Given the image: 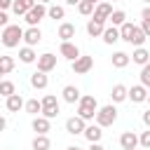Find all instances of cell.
<instances>
[{"instance_id":"obj_1","label":"cell","mask_w":150,"mask_h":150,"mask_svg":"<svg viewBox=\"0 0 150 150\" xmlns=\"http://www.w3.org/2000/svg\"><path fill=\"white\" fill-rule=\"evenodd\" d=\"M21 38H23V28H21L19 23H7V26L0 30V42H2L7 49H14V47H19Z\"/></svg>"},{"instance_id":"obj_2","label":"cell","mask_w":150,"mask_h":150,"mask_svg":"<svg viewBox=\"0 0 150 150\" xmlns=\"http://www.w3.org/2000/svg\"><path fill=\"white\" fill-rule=\"evenodd\" d=\"M96 108H98V101H96V96H91V94H84V96H80V101H77V117H82L84 122H89V120H94V112H96Z\"/></svg>"},{"instance_id":"obj_3","label":"cell","mask_w":150,"mask_h":150,"mask_svg":"<svg viewBox=\"0 0 150 150\" xmlns=\"http://www.w3.org/2000/svg\"><path fill=\"white\" fill-rule=\"evenodd\" d=\"M94 120H96V124H98L101 129H103V127H112V124H115V120H117V108H115L112 103L101 105V108H96Z\"/></svg>"},{"instance_id":"obj_4","label":"cell","mask_w":150,"mask_h":150,"mask_svg":"<svg viewBox=\"0 0 150 150\" xmlns=\"http://www.w3.org/2000/svg\"><path fill=\"white\" fill-rule=\"evenodd\" d=\"M40 115L42 117H47V120H54V117H59V112H61V105H59V98L54 96V94H47L42 101H40Z\"/></svg>"},{"instance_id":"obj_5","label":"cell","mask_w":150,"mask_h":150,"mask_svg":"<svg viewBox=\"0 0 150 150\" xmlns=\"http://www.w3.org/2000/svg\"><path fill=\"white\" fill-rule=\"evenodd\" d=\"M47 16V5H42V2H35L26 14H23V21L28 23V26H38L42 19Z\"/></svg>"},{"instance_id":"obj_6","label":"cell","mask_w":150,"mask_h":150,"mask_svg":"<svg viewBox=\"0 0 150 150\" xmlns=\"http://www.w3.org/2000/svg\"><path fill=\"white\" fill-rule=\"evenodd\" d=\"M73 63V73L75 75H84V73H89L91 68H94V56H77V59H73L70 61Z\"/></svg>"},{"instance_id":"obj_7","label":"cell","mask_w":150,"mask_h":150,"mask_svg":"<svg viewBox=\"0 0 150 150\" xmlns=\"http://www.w3.org/2000/svg\"><path fill=\"white\" fill-rule=\"evenodd\" d=\"M35 61H38V70H40V73H52V70L56 68V54H52V52L40 54Z\"/></svg>"},{"instance_id":"obj_8","label":"cell","mask_w":150,"mask_h":150,"mask_svg":"<svg viewBox=\"0 0 150 150\" xmlns=\"http://www.w3.org/2000/svg\"><path fill=\"white\" fill-rule=\"evenodd\" d=\"M127 98H129L131 103H145V101H148V87H143V84L127 87Z\"/></svg>"},{"instance_id":"obj_9","label":"cell","mask_w":150,"mask_h":150,"mask_svg":"<svg viewBox=\"0 0 150 150\" xmlns=\"http://www.w3.org/2000/svg\"><path fill=\"white\" fill-rule=\"evenodd\" d=\"M110 12H112V5H110V2H96V5H94V12H91V19L105 23L108 16H110Z\"/></svg>"},{"instance_id":"obj_10","label":"cell","mask_w":150,"mask_h":150,"mask_svg":"<svg viewBox=\"0 0 150 150\" xmlns=\"http://www.w3.org/2000/svg\"><path fill=\"white\" fill-rule=\"evenodd\" d=\"M59 54H61L63 59L73 61V59H77V56H80V47H77L75 42L66 40V42H61V45H59Z\"/></svg>"},{"instance_id":"obj_11","label":"cell","mask_w":150,"mask_h":150,"mask_svg":"<svg viewBox=\"0 0 150 150\" xmlns=\"http://www.w3.org/2000/svg\"><path fill=\"white\" fill-rule=\"evenodd\" d=\"M21 40H23L28 47H35V45L42 40V30H40L38 26H28V28L23 30V38H21Z\"/></svg>"},{"instance_id":"obj_12","label":"cell","mask_w":150,"mask_h":150,"mask_svg":"<svg viewBox=\"0 0 150 150\" xmlns=\"http://www.w3.org/2000/svg\"><path fill=\"white\" fill-rule=\"evenodd\" d=\"M84 124H87V122H84L82 117L73 115V117H68V120H66V131H68V134H73V136H77V134H82V131H84Z\"/></svg>"},{"instance_id":"obj_13","label":"cell","mask_w":150,"mask_h":150,"mask_svg":"<svg viewBox=\"0 0 150 150\" xmlns=\"http://www.w3.org/2000/svg\"><path fill=\"white\" fill-rule=\"evenodd\" d=\"M82 136H84L89 143H96V141H101V136H103V129H101L98 124H84V131H82Z\"/></svg>"},{"instance_id":"obj_14","label":"cell","mask_w":150,"mask_h":150,"mask_svg":"<svg viewBox=\"0 0 150 150\" xmlns=\"http://www.w3.org/2000/svg\"><path fill=\"white\" fill-rule=\"evenodd\" d=\"M129 61H134V63H138V66H145V63H150V52H148L145 47H136V49L131 52Z\"/></svg>"},{"instance_id":"obj_15","label":"cell","mask_w":150,"mask_h":150,"mask_svg":"<svg viewBox=\"0 0 150 150\" xmlns=\"http://www.w3.org/2000/svg\"><path fill=\"white\" fill-rule=\"evenodd\" d=\"M61 96H63V101H66V103H77L82 94H80V89H77L75 84H66V87H63V91H61Z\"/></svg>"},{"instance_id":"obj_16","label":"cell","mask_w":150,"mask_h":150,"mask_svg":"<svg viewBox=\"0 0 150 150\" xmlns=\"http://www.w3.org/2000/svg\"><path fill=\"white\" fill-rule=\"evenodd\" d=\"M5 105H7V110H9V112H19V110L23 108V96L14 91V94H9V96H7Z\"/></svg>"},{"instance_id":"obj_17","label":"cell","mask_w":150,"mask_h":150,"mask_svg":"<svg viewBox=\"0 0 150 150\" xmlns=\"http://www.w3.org/2000/svg\"><path fill=\"white\" fill-rule=\"evenodd\" d=\"M33 5H35V0H12V7H9V9H12L16 16H23Z\"/></svg>"},{"instance_id":"obj_18","label":"cell","mask_w":150,"mask_h":150,"mask_svg":"<svg viewBox=\"0 0 150 150\" xmlns=\"http://www.w3.org/2000/svg\"><path fill=\"white\" fill-rule=\"evenodd\" d=\"M101 38H103L105 45H115V42L120 40V30H117V26H103Z\"/></svg>"},{"instance_id":"obj_19","label":"cell","mask_w":150,"mask_h":150,"mask_svg":"<svg viewBox=\"0 0 150 150\" xmlns=\"http://www.w3.org/2000/svg\"><path fill=\"white\" fill-rule=\"evenodd\" d=\"M47 84H49V77H47V73H40V70H35V73L30 75V87H33V89H47Z\"/></svg>"},{"instance_id":"obj_20","label":"cell","mask_w":150,"mask_h":150,"mask_svg":"<svg viewBox=\"0 0 150 150\" xmlns=\"http://www.w3.org/2000/svg\"><path fill=\"white\" fill-rule=\"evenodd\" d=\"M49 129H52V124H49L47 117H42V115H35L33 117V131L35 134H47Z\"/></svg>"},{"instance_id":"obj_21","label":"cell","mask_w":150,"mask_h":150,"mask_svg":"<svg viewBox=\"0 0 150 150\" xmlns=\"http://www.w3.org/2000/svg\"><path fill=\"white\" fill-rule=\"evenodd\" d=\"M59 38H61V42L73 40V38H75V26H73L70 21H63V23L59 26Z\"/></svg>"},{"instance_id":"obj_22","label":"cell","mask_w":150,"mask_h":150,"mask_svg":"<svg viewBox=\"0 0 150 150\" xmlns=\"http://www.w3.org/2000/svg\"><path fill=\"white\" fill-rule=\"evenodd\" d=\"M35 59H38V54H35L33 47L26 45V47L19 49V61H21V63H35Z\"/></svg>"},{"instance_id":"obj_23","label":"cell","mask_w":150,"mask_h":150,"mask_svg":"<svg viewBox=\"0 0 150 150\" xmlns=\"http://www.w3.org/2000/svg\"><path fill=\"white\" fill-rule=\"evenodd\" d=\"M110 63H112V68H127L129 66V54L127 52H115L110 56Z\"/></svg>"},{"instance_id":"obj_24","label":"cell","mask_w":150,"mask_h":150,"mask_svg":"<svg viewBox=\"0 0 150 150\" xmlns=\"http://www.w3.org/2000/svg\"><path fill=\"white\" fill-rule=\"evenodd\" d=\"M120 145H122V148H136V145H138L136 131H124V134L120 136Z\"/></svg>"},{"instance_id":"obj_25","label":"cell","mask_w":150,"mask_h":150,"mask_svg":"<svg viewBox=\"0 0 150 150\" xmlns=\"http://www.w3.org/2000/svg\"><path fill=\"white\" fill-rule=\"evenodd\" d=\"M30 148H33V150H49V148H52V143H49L47 134H35V138H33Z\"/></svg>"},{"instance_id":"obj_26","label":"cell","mask_w":150,"mask_h":150,"mask_svg":"<svg viewBox=\"0 0 150 150\" xmlns=\"http://www.w3.org/2000/svg\"><path fill=\"white\" fill-rule=\"evenodd\" d=\"M148 40V35L138 28V26H134V30H131V38H129V45H134V47H143V42Z\"/></svg>"},{"instance_id":"obj_27","label":"cell","mask_w":150,"mask_h":150,"mask_svg":"<svg viewBox=\"0 0 150 150\" xmlns=\"http://www.w3.org/2000/svg\"><path fill=\"white\" fill-rule=\"evenodd\" d=\"M103 26H105V23L89 19V21H87V35H89V38H98V35L103 33Z\"/></svg>"},{"instance_id":"obj_28","label":"cell","mask_w":150,"mask_h":150,"mask_svg":"<svg viewBox=\"0 0 150 150\" xmlns=\"http://www.w3.org/2000/svg\"><path fill=\"white\" fill-rule=\"evenodd\" d=\"M110 98H112V103H122V101H127V87H124V84H115L112 91H110Z\"/></svg>"},{"instance_id":"obj_29","label":"cell","mask_w":150,"mask_h":150,"mask_svg":"<svg viewBox=\"0 0 150 150\" xmlns=\"http://www.w3.org/2000/svg\"><path fill=\"white\" fill-rule=\"evenodd\" d=\"M14 66H16V63H14L12 56H7V54L0 56V73H2V75H9V73L14 70Z\"/></svg>"},{"instance_id":"obj_30","label":"cell","mask_w":150,"mask_h":150,"mask_svg":"<svg viewBox=\"0 0 150 150\" xmlns=\"http://www.w3.org/2000/svg\"><path fill=\"white\" fill-rule=\"evenodd\" d=\"M108 21H110V26H122V23L127 21V12H122V9H112L110 16H108Z\"/></svg>"},{"instance_id":"obj_31","label":"cell","mask_w":150,"mask_h":150,"mask_svg":"<svg viewBox=\"0 0 150 150\" xmlns=\"http://www.w3.org/2000/svg\"><path fill=\"white\" fill-rule=\"evenodd\" d=\"M40 108H42V105H40L38 98H28V101H23V110H26L28 115H33V117L40 115Z\"/></svg>"},{"instance_id":"obj_32","label":"cell","mask_w":150,"mask_h":150,"mask_svg":"<svg viewBox=\"0 0 150 150\" xmlns=\"http://www.w3.org/2000/svg\"><path fill=\"white\" fill-rule=\"evenodd\" d=\"M47 16H49V19H63V16H66V9H63L61 5H49V7H47Z\"/></svg>"},{"instance_id":"obj_33","label":"cell","mask_w":150,"mask_h":150,"mask_svg":"<svg viewBox=\"0 0 150 150\" xmlns=\"http://www.w3.org/2000/svg\"><path fill=\"white\" fill-rule=\"evenodd\" d=\"M77 12H80L82 16H91V12H94V2H89V0H80V2H77Z\"/></svg>"},{"instance_id":"obj_34","label":"cell","mask_w":150,"mask_h":150,"mask_svg":"<svg viewBox=\"0 0 150 150\" xmlns=\"http://www.w3.org/2000/svg\"><path fill=\"white\" fill-rule=\"evenodd\" d=\"M16 91V87H14V82H9V80H0V96H9V94H14Z\"/></svg>"},{"instance_id":"obj_35","label":"cell","mask_w":150,"mask_h":150,"mask_svg":"<svg viewBox=\"0 0 150 150\" xmlns=\"http://www.w3.org/2000/svg\"><path fill=\"white\" fill-rule=\"evenodd\" d=\"M141 84L143 87H150V63H145V66H141Z\"/></svg>"},{"instance_id":"obj_36","label":"cell","mask_w":150,"mask_h":150,"mask_svg":"<svg viewBox=\"0 0 150 150\" xmlns=\"http://www.w3.org/2000/svg\"><path fill=\"white\" fill-rule=\"evenodd\" d=\"M138 145H141L143 150H150V131H141V136H138Z\"/></svg>"},{"instance_id":"obj_37","label":"cell","mask_w":150,"mask_h":150,"mask_svg":"<svg viewBox=\"0 0 150 150\" xmlns=\"http://www.w3.org/2000/svg\"><path fill=\"white\" fill-rule=\"evenodd\" d=\"M145 35H150V19H141V26H138Z\"/></svg>"},{"instance_id":"obj_38","label":"cell","mask_w":150,"mask_h":150,"mask_svg":"<svg viewBox=\"0 0 150 150\" xmlns=\"http://www.w3.org/2000/svg\"><path fill=\"white\" fill-rule=\"evenodd\" d=\"M9 23V16H7V12L5 9H0V28H5Z\"/></svg>"},{"instance_id":"obj_39","label":"cell","mask_w":150,"mask_h":150,"mask_svg":"<svg viewBox=\"0 0 150 150\" xmlns=\"http://www.w3.org/2000/svg\"><path fill=\"white\" fill-rule=\"evenodd\" d=\"M9 7H12V0H0V9H5V12H7Z\"/></svg>"},{"instance_id":"obj_40","label":"cell","mask_w":150,"mask_h":150,"mask_svg":"<svg viewBox=\"0 0 150 150\" xmlns=\"http://www.w3.org/2000/svg\"><path fill=\"white\" fill-rule=\"evenodd\" d=\"M143 124H145V127H150V110H145V112H143Z\"/></svg>"},{"instance_id":"obj_41","label":"cell","mask_w":150,"mask_h":150,"mask_svg":"<svg viewBox=\"0 0 150 150\" xmlns=\"http://www.w3.org/2000/svg\"><path fill=\"white\" fill-rule=\"evenodd\" d=\"M141 19H150V7H143V12H141Z\"/></svg>"},{"instance_id":"obj_42","label":"cell","mask_w":150,"mask_h":150,"mask_svg":"<svg viewBox=\"0 0 150 150\" xmlns=\"http://www.w3.org/2000/svg\"><path fill=\"white\" fill-rule=\"evenodd\" d=\"M89 150H105V148L101 145V141H96V143H91V148H89Z\"/></svg>"},{"instance_id":"obj_43","label":"cell","mask_w":150,"mask_h":150,"mask_svg":"<svg viewBox=\"0 0 150 150\" xmlns=\"http://www.w3.org/2000/svg\"><path fill=\"white\" fill-rule=\"evenodd\" d=\"M5 129H7V120L0 115V131H5Z\"/></svg>"},{"instance_id":"obj_44","label":"cell","mask_w":150,"mask_h":150,"mask_svg":"<svg viewBox=\"0 0 150 150\" xmlns=\"http://www.w3.org/2000/svg\"><path fill=\"white\" fill-rule=\"evenodd\" d=\"M77 2H80V0H66V5H70V7H75Z\"/></svg>"},{"instance_id":"obj_45","label":"cell","mask_w":150,"mask_h":150,"mask_svg":"<svg viewBox=\"0 0 150 150\" xmlns=\"http://www.w3.org/2000/svg\"><path fill=\"white\" fill-rule=\"evenodd\" d=\"M66 150H82V148H77V145H70V148H66Z\"/></svg>"},{"instance_id":"obj_46","label":"cell","mask_w":150,"mask_h":150,"mask_svg":"<svg viewBox=\"0 0 150 150\" xmlns=\"http://www.w3.org/2000/svg\"><path fill=\"white\" fill-rule=\"evenodd\" d=\"M38 2H42V5H49V2H52V0H38Z\"/></svg>"},{"instance_id":"obj_47","label":"cell","mask_w":150,"mask_h":150,"mask_svg":"<svg viewBox=\"0 0 150 150\" xmlns=\"http://www.w3.org/2000/svg\"><path fill=\"white\" fill-rule=\"evenodd\" d=\"M89 2H94V5H96V2H101V0H89Z\"/></svg>"},{"instance_id":"obj_48","label":"cell","mask_w":150,"mask_h":150,"mask_svg":"<svg viewBox=\"0 0 150 150\" xmlns=\"http://www.w3.org/2000/svg\"><path fill=\"white\" fill-rule=\"evenodd\" d=\"M122 150H136V148H122Z\"/></svg>"},{"instance_id":"obj_49","label":"cell","mask_w":150,"mask_h":150,"mask_svg":"<svg viewBox=\"0 0 150 150\" xmlns=\"http://www.w3.org/2000/svg\"><path fill=\"white\" fill-rule=\"evenodd\" d=\"M143 2H150V0H143Z\"/></svg>"},{"instance_id":"obj_50","label":"cell","mask_w":150,"mask_h":150,"mask_svg":"<svg viewBox=\"0 0 150 150\" xmlns=\"http://www.w3.org/2000/svg\"><path fill=\"white\" fill-rule=\"evenodd\" d=\"M0 80H2V73H0Z\"/></svg>"},{"instance_id":"obj_51","label":"cell","mask_w":150,"mask_h":150,"mask_svg":"<svg viewBox=\"0 0 150 150\" xmlns=\"http://www.w3.org/2000/svg\"><path fill=\"white\" fill-rule=\"evenodd\" d=\"M112 2H120V0H112Z\"/></svg>"},{"instance_id":"obj_52","label":"cell","mask_w":150,"mask_h":150,"mask_svg":"<svg viewBox=\"0 0 150 150\" xmlns=\"http://www.w3.org/2000/svg\"><path fill=\"white\" fill-rule=\"evenodd\" d=\"M0 30H2V28H0Z\"/></svg>"}]
</instances>
